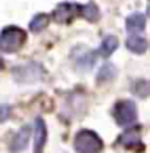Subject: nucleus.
<instances>
[{
	"label": "nucleus",
	"mask_w": 150,
	"mask_h": 153,
	"mask_svg": "<svg viewBox=\"0 0 150 153\" xmlns=\"http://www.w3.org/2000/svg\"><path fill=\"white\" fill-rule=\"evenodd\" d=\"M125 27L130 33H141L146 28V16L143 13H132L125 21Z\"/></svg>",
	"instance_id": "9"
},
{
	"label": "nucleus",
	"mask_w": 150,
	"mask_h": 153,
	"mask_svg": "<svg viewBox=\"0 0 150 153\" xmlns=\"http://www.w3.org/2000/svg\"><path fill=\"white\" fill-rule=\"evenodd\" d=\"M34 153H41L44 149L46 140H47V130L46 124L41 118H36L34 122Z\"/></svg>",
	"instance_id": "7"
},
{
	"label": "nucleus",
	"mask_w": 150,
	"mask_h": 153,
	"mask_svg": "<svg viewBox=\"0 0 150 153\" xmlns=\"http://www.w3.org/2000/svg\"><path fill=\"white\" fill-rule=\"evenodd\" d=\"M43 75V69L38 63H25L13 69V76L19 82H33Z\"/></svg>",
	"instance_id": "4"
},
{
	"label": "nucleus",
	"mask_w": 150,
	"mask_h": 153,
	"mask_svg": "<svg viewBox=\"0 0 150 153\" xmlns=\"http://www.w3.org/2000/svg\"><path fill=\"white\" fill-rule=\"evenodd\" d=\"M94 62H96L94 52H88V53L82 55V56L78 59V66H79L81 69H90V68H93Z\"/></svg>",
	"instance_id": "16"
},
{
	"label": "nucleus",
	"mask_w": 150,
	"mask_h": 153,
	"mask_svg": "<svg viewBox=\"0 0 150 153\" xmlns=\"http://www.w3.org/2000/svg\"><path fill=\"white\" fill-rule=\"evenodd\" d=\"M25 33L18 27H7L0 34V50L6 53H15L25 41Z\"/></svg>",
	"instance_id": "1"
},
{
	"label": "nucleus",
	"mask_w": 150,
	"mask_h": 153,
	"mask_svg": "<svg viewBox=\"0 0 150 153\" xmlns=\"http://www.w3.org/2000/svg\"><path fill=\"white\" fill-rule=\"evenodd\" d=\"M118 47V38L115 36H108L103 38L102 46H100V55L103 57H109Z\"/></svg>",
	"instance_id": "12"
},
{
	"label": "nucleus",
	"mask_w": 150,
	"mask_h": 153,
	"mask_svg": "<svg viewBox=\"0 0 150 153\" xmlns=\"http://www.w3.org/2000/svg\"><path fill=\"white\" fill-rule=\"evenodd\" d=\"M118 143L122 144L127 149H143L144 144L141 143V135H140V128L134 127L122 133L118 138Z\"/></svg>",
	"instance_id": "6"
},
{
	"label": "nucleus",
	"mask_w": 150,
	"mask_h": 153,
	"mask_svg": "<svg viewBox=\"0 0 150 153\" xmlns=\"http://www.w3.org/2000/svg\"><path fill=\"white\" fill-rule=\"evenodd\" d=\"M76 153H99L103 149V140L90 130H82L76 134L74 141Z\"/></svg>",
	"instance_id": "2"
},
{
	"label": "nucleus",
	"mask_w": 150,
	"mask_h": 153,
	"mask_svg": "<svg viewBox=\"0 0 150 153\" xmlns=\"http://www.w3.org/2000/svg\"><path fill=\"white\" fill-rule=\"evenodd\" d=\"M10 115V106L9 105H4V103H0V122L6 121Z\"/></svg>",
	"instance_id": "17"
},
{
	"label": "nucleus",
	"mask_w": 150,
	"mask_h": 153,
	"mask_svg": "<svg viewBox=\"0 0 150 153\" xmlns=\"http://www.w3.org/2000/svg\"><path fill=\"white\" fill-rule=\"evenodd\" d=\"M3 68V60H1V57H0V69Z\"/></svg>",
	"instance_id": "18"
},
{
	"label": "nucleus",
	"mask_w": 150,
	"mask_h": 153,
	"mask_svg": "<svg viewBox=\"0 0 150 153\" xmlns=\"http://www.w3.org/2000/svg\"><path fill=\"white\" fill-rule=\"evenodd\" d=\"M113 116L118 125L124 127L137 119V108L132 100H119L113 106Z\"/></svg>",
	"instance_id": "3"
},
{
	"label": "nucleus",
	"mask_w": 150,
	"mask_h": 153,
	"mask_svg": "<svg viewBox=\"0 0 150 153\" xmlns=\"http://www.w3.org/2000/svg\"><path fill=\"white\" fill-rule=\"evenodd\" d=\"M79 13L82 15V18H85L90 22H97L100 19V10L94 3H87L84 6H79Z\"/></svg>",
	"instance_id": "11"
},
{
	"label": "nucleus",
	"mask_w": 150,
	"mask_h": 153,
	"mask_svg": "<svg viewBox=\"0 0 150 153\" xmlns=\"http://www.w3.org/2000/svg\"><path fill=\"white\" fill-rule=\"evenodd\" d=\"M115 75H116V68L112 63H106L100 68L99 75H97V81L99 82H106V81H111Z\"/></svg>",
	"instance_id": "14"
},
{
	"label": "nucleus",
	"mask_w": 150,
	"mask_h": 153,
	"mask_svg": "<svg viewBox=\"0 0 150 153\" xmlns=\"http://www.w3.org/2000/svg\"><path fill=\"white\" fill-rule=\"evenodd\" d=\"M125 46H127L128 50H131L134 53H138V55H141V53H144L147 50V41H146V38L138 37V36H131V37L127 40Z\"/></svg>",
	"instance_id": "10"
},
{
	"label": "nucleus",
	"mask_w": 150,
	"mask_h": 153,
	"mask_svg": "<svg viewBox=\"0 0 150 153\" xmlns=\"http://www.w3.org/2000/svg\"><path fill=\"white\" fill-rule=\"evenodd\" d=\"M132 93L141 99H146L149 96V82L144 79H138L135 81V84L132 85Z\"/></svg>",
	"instance_id": "15"
},
{
	"label": "nucleus",
	"mask_w": 150,
	"mask_h": 153,
	"mask_svg": "<svg viewBox=\"0 0 150 153\" xmlns=\"http://www.w3.org/2000/svg\"><path fill=\"white\" fill-rule=\"evenodd\" d=\"M49 25V15H46V13H38L36 15L33 21L30 22V30L33 31V33H40V31H43L46 27Z\"/></svg>",
	"instance_id": "13"
},
{
	"label": "nucleus",
	"mask_w": 150,
	"mask_h": 153,
	"mask_svg": "<svg viewBox=\"0 0 150 153\" xmlns=\"http://www.w3.org/2000/svg\"><path fill=\"white\" fill-rule=\"evenodd\" d=\"M79 13V6L75 3H60L53 10V18L59 24H68Z\"/></svg>",
	"instance_id": "5"
},
{
	"label": "nucleus",
	"mask_w": 150,
	"mask_h": 153,
	"mask_svg": "<svg viewBox=\"0 0 150 153\" xmlns=\"http://www.w3.org/2000/svg\"><path fill=\"white\" fill-rule=\"evenodd\" d=\"M30 135H31V128H30L28 125L22 127L18 131V134L15 135L12 144H10V150L13 153H18V152H21V150H24V149L28 146Z\"/></svg>",
	"instance_id": "8"
}]
</instances>
